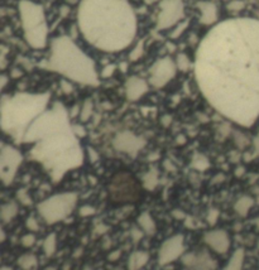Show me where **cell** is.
<instances>
[{"label":"cell","instance_id":"1","mask_svg":"<svg viewBox=\"0 0 259 270\" xmlns=\"http://www.w3.org/2000/svg\"><path fill=\"white\" fill-rule=\"evenodd\" d=\"M195 76L207 103L240 127L259 119V20H224L207 32L195 57Z\"/></svg>","mask_w":259,"mask_h":270},{"label":"cell","instance_id":"2","mask_svg":"<svg viewBox=\"0 0 259 270\" xmlns=\"http://www.w3.org/2000/svg\"><path fill=\"white\" fill-rule=\"evenodd\" d=\"M20 144H31L29 158L42 165L55 183L83 164L85 154L66 108L53 103L24 133Z\"/></svg>","mask_w":259,"mask_h":270},{"label":"cell","instance_id":"3","mask_svg":"<svg viewBox=\"0 0 259 270\" xmlns=\"http://www.w3.org/2000/svg\"><path fill=\"white\" fill-rule=\"evenodd\" d=\"M77 22L83 38L104 52L125 50L137 34V18L128 0H81Z\"/></svg>","mask_w":259,"mask_h":270},{"label":"cell","instance_id":"4","mask_svg":"<svg viewBox=\"0 0 259 270\" xmlns=\"http://www.w3.org/2000/svg\"><path fill=\"white\" fill-rule=\"evenodd\" d=\"M40 66L77 84L86 86H99L100 84L94 61L69 37L53 39L50 57Z\"/></svg>","mask_w":259,"mask_h":270},{"label":"cell","instance_id":"5","mask_svg":"<svg viewBox=\"0 0 259 270\" xmlns=\"http://www.w3.org/2000/svg\"><path fill=\"white\" fill-rule=\"evenodd\" d=\"M48 92H18L4 95L0 103V125L3 132L20 144L24 133L31 122L50 105Z\"/></svg>","mask_w":259,"mask_h":270},{"label":"cell","instance_id":"6","mask_svg":"<svg viewBox=\"0 0 259 270\" xmlns=\"http://www.w3.org/2000/svg\"><path fill=\"white\" fill-rule=\"evenodd\" d=\"M144 186L134 173L118 170L110 177L106 184L107 201L112 206L134 205L143 199Z\"/></svg>","mask_w":259,"mask_h":270},{"label":"cell","instance_id":"7","mask_svg":"<svg viewBox=\"0 0 259 270\" xmlns=\"http://www.w3.org/2000/svg\"><path fill=\"white\" fill-rule=\"evenodd\" d=\"M19 14L27 43L36 50L45 48L47 44L48 28L43 8L29 0H21Z\"/></svg>","mask_w":259,"mask_h":270},{"label":"cell","instance_id":"8","mask_svg":"<svg viewBox=\"0 0 259 270\" xmlns=\"http://www.w3.org/2000/svg\"><path fill=\"white\" fill-rule=\"evenodd\" d=\"M79 194L76 192H61L37 205V212L48 225H55L66 220L76 207Z\"/></svg>","mask_w":259,"mask_h":270},{"label":"cell","instance_id":"9","mask_svg":"<svg viewBox=\"0 0 259 270\" xmlns=\"http://www.w3.org/2000/svg\"><path fill=\"white\" fill-rule=\"evenodd\" d=\"M23 162V154L13 145L3 144L0 149V178L5 187L14 182L18 169Z\"/></svg>","mask_w":259,"mask_h":270},{"label":"cell","instance_id":"10","mask_svg":"<svg viewBox=\"0 0 259 270\" xmlns=\"http://www.w3.org/2000/svg\"><path fill=\"white\" fill-rule=\"evenodd\" d=\"M177 65L169 57L161 58L153 63L149 68V82L156 89L164 87L175 76L177 72Z\"/></svg>","mask_w":259,"mask_h":270},{"label":"cell","instance_id":"11","mask_svg":"<svg viewBox=\"0 0 259 270\" xmlns=\"http://www.w3.org/2000/svg\"><path fill=\"white\" fill-rule=\"evenodd\" d=\"M145 144H147V141L144 138L129 132V130L118 133L114 140H113V145L118 152L131 157L138 156V153L144 148Z\"/></svg>","mask_w":259,"mask_h":270},{"label":"cell","instance_id":"12","mask_svg":"<svg viewBox=\"0 0 259 270\" xmlns=\"http://www.w3.org/2000/svg\"><path fill=\"white\" fill-rule=\"evenodd\" d=\"M183 17L182 0H163L157 17V28L167 29Z\"/></svg>","mask_w":259,"mask_h":270},{"label":"cell","instance_id":"13","mask_svg":"<svg viewBox=\"0 0 259 270\" xmlns=\"http://www.w3.org/2000/svg\"><path fill=\"white\" fill-rule=\"evenodd\" d=\"M185 253V239L182 235H175L162 242L158 250V264L161 266L168 265L177 260Z\"/></svg>","mask_w":259,"mask_h":270},{"label":"cell","instance_id":"14","mask_svg":"<svg viewBox=\"0 0 259 270\" xmlns=\"http://www.w3.org/2000/svg\"><path fill=\"white\" fill-rule=\"evenodd\" d=\"M182 264L185 270H215L218 266L217 260L206 250L183 254Z\"/></svg>","mask_w":259,"mask_h":270},{"label":"cell","instance_id":"15","mask_svg":"<svg viewBox=\"0 0 259 270\" xmlns=\"http://www.w3.org/2000/svg\"><path fill=\"white\" fill-rule=\"evenodd\" d=\"M204 242L217 254H226L231 244L225 230H210L204 235Z\"/></svg>","mask_w":259,"mask_h":270},{"label":"cell","instance_id":"16","mask_svg":"<svg viewBox=\"0 0 259 270\" xmlns=\"http://www.w3.org/2000/svg\"><path fill=\"white\" fill-rule=\"evenodd\" d=\"M148 84L140 77L132 76L125 82V96L129 101H138L148 92Z\"/></svg>","mask_w":259,"mask_h":270},{"label":"cell","instance_id":"17","mask_svg":"<svg viewBox=\"0 0 259 270\" xmlns=\"http://www.w3.org/2000/svg\"><path fill=\"white\" fill-rule=\"evenodd\" d=\"M198 8L201 14V22L206 26L217 22L218 19V9L212 3L210 2H200L198 4Z\"/></svg>","mask_w":259,"mask_h":270},{"label":"cell","instance_id":"18","mask_svg":"<svg viewBox=\"0 0 259 270\" xmlns=\"http://www.w3.org/2000/svg\"><path fill=\"white\" fill-rule=\"evenodd\" d=\"M137 225L143 230L145 235L148 236H153V235L157 232V225H156V221L153 220L152 215L149 212H143L140 213L137 218Z\"/></svg>","mask_w":259,"mask_h":270},{"label":"cell","instance_id":"19","mask_svg":"<svg viewBox=\"0 0 259 270\" xmlns=\"http://www.w3.org/2000/svg\"><path fill=\"white\" fill-rule=\"evenodd\" d=\"M149 260V254L147 251H134L128 259V270H140L147 265Z\"/></svg>","mask_w":259,"mask_h":270},{"label":"cell","instance_id":"20","mask_svg":"<svg viewBox=\"0 0 259 270\" xmlns=\"http://www.w3.org/2000/svg\"><path fill=\"white\" fill-rule=\"evenodd\" d=\"M18 211H19V207H18V203L15 202H7L2 206V210H0V218L4 224L10 223L15 216L18 215Z\"/></svg>","mask_w":259,"mask_h":270},{"label":"cell","instance_id":"21","mask_svg":"<svg viewBox=\"0 0 259 270\" xmlns=\"http://www.w3.org/2000/svg\"><path fill=\"white\" fill-rule=\"evenodd\" d=\"M245 253L243 249H238L234 251L233 256L229 259L228 264L223 270H243V264H244Z\"/></svg>","mask_w":259,"mask_h":270},{"label":"cell","instance_id":"22","mask_svg":"<svg viewBox=\"0 0 259 270\" xmlns=\"http://www.w3.org/2000/svg\"><path fill=\"white\" fill-rule=\"evenodd\" d=\"M253 205H254V201H253L252 197L243 196L235 202V205H234V210H235V212L238 213L239 216L245 217V216L249 213L250 208L253 207Z\"/></svg>","mask_w":259,"mask_h":270},{"label":"cell","instance_id":"23","mask_svg":"<svg viewBox=\"0 0 259 270\" xmlns=\"http://www.w3.org/2000/svg\"><path fill=\"white\" fill-rule=\"evenodd\" d=\"M143 186H144V189H148V191H152L157 187L158 184V170L156 168L150 169L149 172H147L143 177L142 181Z\"/></svg>","mask_w":259,"mask_h":270},{"label":"cell","instance_id":"24","mask_svg":"<svg viewBox=\"0 0 259 270\" xmlns=\"http://www.w3.org/2000/svg\"><path fill=\"white\" fill-rule=\"evenodd\" d=\"M56 249H57V236L52 232L43 241V251H45L46 256L51 258L56 253Z\"/></svg>","mask_w":259,"mask_h":270},{"label":"cell","instance_id":"25","mask_svg":"<svg viewBox=\"0 0 259 270\" xmlns=\"http://www.w3.org/2000/svg\"><path fill=\"white\" fill-rule=\"evenodd\" d=\"M18 265L23 270H32L37 266V258L33 254H26L18 259Z\"/></svg>","mask_w":259,"mask_h":270},{"label":"cell","instance_id":"26","mask_svg":"<svg viewBox=\"0 0 259 270\" xmlns=\"http://www.w3.org/2000/svg\"><path fill=\"white\" fill-rule=\"evenodd\" d=\"M93 108H94V105H93V101L90 100V99H88V100H85L83 101V104H82V108H81V110H80V114H79V116H80V119H81V121H88L89 119H90L91 117V115H93Z\"/></svg>","mask_w":259,"mask_h":270},{"label":"cell","instance_id":"27","mask_svg":"<svg viewBox=\"0 0 259 270\" xmlns=\"http://www.w3.org/2000/svg\"><path fill=\"white\" fill-rule=\"evenodd\" d=\"M176 65H177V68L183 72L188 71L191 67V62L186 55H179V57H177V61H176Z\"/></svg>","mask_w":259,"mask_h":270},{"label":"cell","instance_id":"28","mask_svg":"<svg viewBox=\"0 0 259 270\" xmlns=\"http://www.w3.org/2000/svg\"><path fill=\"white\" fill-rule=\"evenodd\" d=\"M143 52H144V43L139 42V43L134 47V50L132 51V53L129 55V58H131V61H138L143 56Z\"/></svg>","mask_w":259,"mask_h":270},{"label":"cell","instance_id":"29","mask_svg":"<svg viewBox=\"0 0 259 270\" xmlns=\"http://www.w3.org/2000/svg\"><path fill=\"white\" fill-rule=\"evenodd\" d=\"M17 199H18V201L20 202V205H23V206H28L32 203L31 197L27 194L26 189H20V191L17 192Z\"/></svg>","mask_w":259,"mask_h":270},{"label":"cell","instance_id":"30","mask_svg":"<svg viewBox=\"0 0 259 270\" xmlns=\"http://www.w3.org/2000/svg\"><path fill=\"white\" fill-rule=\"evenodd\" d=\"M20 242H21V245H23V247L31 248V247H33L34 244H36V236H34L33 234H27V235H24L23 237H21Z\"/></svg>","mask_w":259,"mask_h":270},{"label":"cell","instance_id":"31","mask_svg":"<svg viewBox=\"0 0 259 270\" xmlns=\"http://www.w3.org/2000/svg\"><path fill=\"white\" fill-rule=\"evenodd\" d=\"M131 235H132V239H133V241L137 244V242L142 240L143 235H145V234H144V232H143V230L140 229L139 226H137V227H134L133 230H132Z\"/></svg>","mask_w":259,"mask_h":270},{"label":"cell","instance_id":"32","mask_svg":"<svg viewBox=\"0 0 259 270\" xmlns=\"http://www.w3.org/2000/svg\"><path fill=\"white\" fill-rule=\"evenodd\" d=\"M26 225L27 227H28V230H31V231H38V227H39L38 221H37V218L33 217V216L27 218Z\"/></svg>","mask_w":259,"mask_h":270},{"label":"cell","instance_id":"33","mask_svg":"<svg viewBox=\"0 0 259 270\" xmlns=\"http://www.w3.org/2000/svg\"><path fill=\"white\" fill-rule=\"evenodd\" d=\"M95 213V208L93 206H82L80 208V215L83 216V217H88V216H91Z\"/></svg>","mask_w":259,"mask_h":270},{"label":"cell","instance_id":"34","mask_svg":"<svg viewBox=\"0 0 259 270\" xmlns=\"http://www.w3.org/2000/svg\"><path fill=\"white\" fill-rule=\"evenodd\" d=\"M114 71H115V66L114 65L106 66V67L102 68L101 77H102V79H107V77H110L113 73H114Z\"/></svg>","mask_w":259,"mask_h":270},{"label":"cell","instance_id":"35","mask_svg":"<svg viewBox=\"0 0 259 270\" xmlns=\"http://www.w3.org/2000/svg\"><path fill=\"white\" fill-rule=\"evenodd\" d=\"M218 216H219V212H218L217 210H211L209 212V217H207V220H209V224L210 225H215L218 221Z\"/></svg>","mask_w":259,"mask_h":270},{"label":"cell","instance_id":"36","mask_svg":"<svg viewBox=\"0 0 259 270\" xmlns=\"http://www.w3.org/2000/svg\"><path fill=\"white\" fill-rule=\"evenodd\" d=\"M119 256H120V251H114V253L110 254L109 255V260L115 261V260H118V259H119Z\"/></svg>","mask_w":259,"mask_h":270},{"label":"cell","instance_id":"37","mask_svg":"<svg viewBox=\"0 0 259 270\" xmlns=\"http://www.w3.org/2000/svg\"><path fill=\"white\" fill-rule=\"evenodd\" d=\"M144 2L147 3V4H153V3L158 2V0H144Z\"/></svg>","mask_w":259,"mask_h":270},{"label":"cell","instance_id":"38","mask_svg":"<svg viewBox=\"0 0 259 270\" xmlns=\"http://www.w3.org/2000/svg\"><path fill=\"white\" fill-rule=\"evenodd\" d=\"M0 270H13V269L9 268V266H3V268L0 269Z\"/></svg>","mask_w":259,"mask_h":270},{"label":"cell","instance_id":"39","mask_svg":"<svg viewBox=\"0 0 259 270\" xmlns=\"http://www.w3.org/2000/svg\"><path fill=\"white\" fill-rule=\"evenodd\" d=\"M82 270H93L91 268H89V266H86V268H83Z\"/></svg>","mask_w":259,"mask_h":270}]
</instances>
